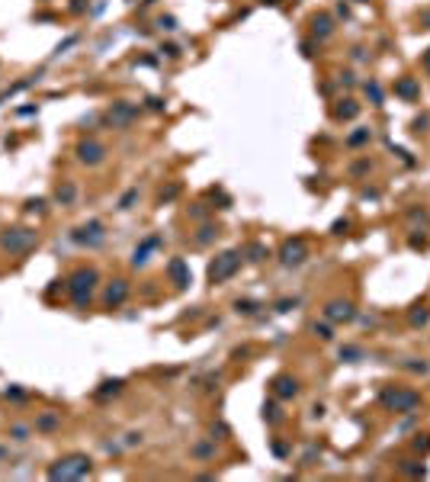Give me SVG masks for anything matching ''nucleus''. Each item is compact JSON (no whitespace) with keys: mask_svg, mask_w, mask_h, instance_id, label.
<instances>
[{"mask_svg":"<svg viewBox=\"0 0 430 482\" xmlns=\"http://www.w3.org/2000/svg\"><path fill=\"white\" fill-rule=\"evenodd\" d=\"M148 106H151V110H164V100H158V97H151V100H148Z\"/></svg>","mask_w":430,"mask_h":482,"instance_id":"58836bf2","label":"nucleus"},{"mask_svg":"<svg viewBox=\"0 0 430 482\" xmlns=\"http://www.w3.org/2000/svg\"><path fill=\"white\" fill-rule=\"evenodd\" d=\"M427 23H430V13H427Z\"/></svg>","mask_w":430,"mask_h":482,"instance_id":"79ce46f5","label":"nucleus"},{"mask_svg":"<svg viewBox=\"0 0 430 482\" xmlns=\"http://www.w3.org/2000/svg\"><path fill=\"white\" fill-rule=\"evenodd\" d=\"M158 26H160V29H176V20H174V17H160Z\"/></svg>","mask_w":430,"mask_h":482,"instance_id":"f704fd0d","label":"nucleus"},{"mask_svg":"<svg viewBox=\"0 0 430 482\" xmlns=\"http://www.w3.org/2000/svg\"><path fill=\"white\" fill-rule=\"evenodd\" d=\"M296 305H298V299H282V302H276V312H289Z\"/></svg>","mask_w":430,"mask_h":482,"instance_id":"473e14b6","label":"nucleus"},{"mask_svg":"<svg viewBox=\"0 0 430 482\" xmlns=\"http://www.w3.org/2000/svg\"><path fill=\"white\" fill-rule=\"evenodd\" d=\"M87 472H90V456H84V453L61 456L55 466H48V479H80Z\"/></svg>","mask_w":430,"mask_h":482,"instance_id":"f03ea898","label":"nucleus"},{"mask_svg":"<svg viewBox=\"0 0 430 482\" xmlns=\"http://www.w3.org/2000/svg\"><path fill=\"white\" fill-rule=\"evenodd\" d=\"M160 55H167V58H176V55H180V49H176V45H164V49H160Z\"/></svg>","mask_w":430,"mask_h":482,"instance_id":"c9c22d12","label":"nucleus"},{"mask_svg":"<svg viewBox=\"0 0 430 482\" xmlns=\"http://www.w3.org/2000/svg\"><path fill=\"white\" fill-rule=\"evenodd\" d=\"M424 68H427V71H430V52H427V55H424Z\"/></svg>","mask_w":430,"mask_h":482,"instance_id":"ea45409f","label":"nucleus"},{"mask_svg":"<svg viewBox=\"0 0 430 482\" xmlns=\"http://www.w3.org/2000/svg\"><path fill=\"white\" fill-rule=\"evenodd\" d=\"M96 270L94 267H80V270H74V277L68 280V293H71V299L78 309H84V305L90 302V296H94V289H96Z\"/></svg>","mask_w":430,"mask_h":482,"instance_id":"f257e3e1","label":"nucleus"},{"mask_svg":"<svg viewBox=\"0 0 430 482\" xmlns=\"http://www.w3.org/2000/svg\"><path fill=\"white\" fill-rule=\"evenodd\" d=\"M356 113H360V106L353 103V100H340V103L334 106V116H337V119H353Z\"/></svg>","mask_w":430,"mask_h":482,"instance_id":"f3484780","label":"nucleus"},{"mask_svg":"<svg viewBox=\"0 0 430 482\" xmlns=\"http://www.w3.org/2000/svg\"><path fill=\"white\" fill-rule=\"evenodd\" d=\"M248 254H250V261H264V257L270 254V251H266L264 244H250V251H248Z\"/></svg>","mask_w":430,"mask_h":482,"instance_id":"c85d7f7f","label":"nucleus"},{"mask_svg":"<svg viewBox=\"0 0 430 482\" xmlns=\"http://www.w3.org/2000/svg\"><path fill=\"white\" fill-rule=\"evenodd\" d=\"M78 158L84 161V164H100V161L106 158V148H103L100 142H94V139H90V142H80V145H78Z\"/></svg>","mask_w":430,"mask_h":482,"instance_id":"6e6552de","label":"nucleus"},{"mask_svg":"<svg viewBox=\"0 0 430 482\" xmlns=\"http://www.w3.org/2000/svg\"><path fill=\"white\" fill-rule=\"evenodd\" d=\"M366 94H370V100H372L376 106H382V87H379L376 81H370V84H366Z\"/></svg>","mask_w":430,"mask_h":482,"instance_id":"5701e85b","label":"nucleus"},{"mask_svg":"<svg viewBox=\"0 0 430 482\" xmlns=\"http://www.w3.org/2000/svg\"><path fill=\"white\" fill-rule=\"evenodd\" d=\"M71 241L74 244H84V248H96V244H103L106 241V228H103V222H87V225H80V228H74L71 232Z\"/></svg>","mask_w":430,"mask_h":482,"instance_id":"423d86ee","label":"nucleus"},{"mask_svg":"<svg viewBox=\"0 0 430 482\" xmlns=\"http://www.w3.org/2000/svg\"><path fill=\"white\" fill-rule=\"evenodd\" d=\"M398 94H402V97H408V100H414V97H418L420 94V87H418V81H414V78H404V81H398Z\"/></svg>","mask_w":430,"mask_h":482,"instance_id":"a211bd4d","label":"nucleus"},{"mask_svg":"<svg viewBox=\"0 0 430 482\" xmlns=\"http://www.w3.org/2000/svg\"><path fill=\"white\" fill-rule=\"evenodd\" d=\"M402 472H408V476H424V466H420V463H414V460H404L402 463Z\"/></svg>","mask_w":430,"mask_h":482,"instance_id":"b1692460","label":"nucleus"},{"mask_svg":"<svg viewBox=\"0 0 430 482\" xmlns=\"http://www.w3.org/2000/svg\"><path fill=\"white\" fill-rule=\"evenodd\" d=\"M312 331H314V334H318V338H321V341H331V338H334V334H331V328H328V325H324V321H321V325H318V321H314V325H312Z\"/></svg>","mask_w":430,"mask_h":482,"instance_id":"a878e982","label":"nucleus"},{"mask_svg":"<svg viewBox=\"0 0 430 482\" xmlns=\"http://www.w3.org/2000/svg\"><path fill=\"white\" fill-rule=\"evenodd\" d=\"M158 244H160V235H151V238H144V241L135 248V254H132V267H144V264H148V254L158 248Z\"/></svg>","mask_w":430,"mask_h":482,"instance_id":"ddd939ff","label":"nucleus"},{"mask_svg":"<svg viewBox=\"0 0 430 482\" xmlns=\"http://www.w3.org/2000/svg\"><path fill=\"white\" fill-rule=\"evenodd\" d=\"M273 395H276V399H296V395H298V382L292 376H276L273 379Z\"/></svg>","mask_w":430,"mask_h":482,"instance_id":"9b49d317","label":"nucleus"},{"mask_svg":"<svg viewBox=\"0 0 430 482\" xmlns=\"http://www.w3.org/2000/svg\"><path fill=\"white\" fill-rule=\"evenodd\" d=\"M26 434H29V427H13V437L16 440H26Z\"/></svg>","mask_w":430,"mask_h":482,"instance_id":"e433bc0d","label":"nucleus"},{"mask_svg":"<svg viewBox=\"0 0 430 482\" xmlns=\"http://www.w3.org/2000/svg\"><path fill=\"white\" fill-rule=\"evenodd\" d=\"M167 273H170L174 277V283L176 286H190V283H193V277H190V270H186V261H183V257H174L170 264H167Z\"/></svg>","mask_w":430,"mask_h":482,"instance_id":"f8f14e48","label":"nucleus"},{"mask_svg":"<svg viewBox=\"0 0 430 482\" xmlns=\"http://www.w3.org/2000/svg\"><path fill=\"white\" fill-rule=\"evenodd\" d=\"M176 193H180V187H176V183H174V187H167L164 190V193H160V203H167V200H174V196Z\"/></svg>","mask_w":430,"mask_h":482,"instance_id":"72a5a7b5","label":"nucleus"},{"mask_svg":"<svg viewBox=\"0 0 430 482\" xmlns=\"http://www.w3.org/2000/svg\"><path fill=\"white\" fill-rule=\"evenodd\" d=\"M36 427H39V431H52V427H58V415H55V411H48V415H42L39 421H36Z\"/></svg>","mask_w":430,"mask_h":482,"instance_id":"aec40b11","label":"nucleus"},{"mask_svg":"<svg viewBox=\"0 0 430 482\" xmlns=\"http://www.w3.org/2000/svg\"><path fill=\"white\" fill-rule=\"evenodd\" d=\"M238 267H241V251H225V254H218L209 264V280L212 283H225V280H232L238 273Z\"/></svg>","mask_w":430,"mask_h":482,"instance_id":"7ed1b4c3","label":"nucleus"},{"mask_svg":"<svg viewBox=\"0 0 430 482\" xmlns=\"http://www.w3.org/2000/svg\"><path fill=\"white\" fill-rule=\"evenodd\" d=\"M215 235H218V228H212V225H202V228H199V235H196V241H199V244H209V241L215 238Z\"/></svg>","mask_w":430,"mask_h":482,"instance_id":"412c9836","label":"nucleus"},{"mask_svg":"<svg viewBox=\"0 0 430 482\" xmlns=\"http://www.w3.org/2000/svg\"><path fill=\"white\" fill-rule=\"evenodd\" d=\"M340 360L356 363V360H363V350H360V347H353V344H347V347H340Z\"/></svg>","mask_w":430,"mask_h":482,"instance_id":"6ab92c4d","label":"nucleus"},{"mask_svg":"<svg viewBox=\"0 0 430 482\" xmlns=\"http://www.w3.org/2000/svg\"><path fill=\"white\" fill-rule=\"evenodd\" d=\"M4 456H6V450H4V447H0V460H4Z\"/></svg>","mask_w":430,"mask_h":482,"instance_id":"a19ab883","label":"nucleus"},{"mask_svg":"<svg viewBox=\"0 0 430 482\" xmlns=\"http://www.w3.org/2000/svg\"><path fill=\"white\" fill-rule=\"evenodd\" d=\"M135 200H138V190H128V193L119 200V209H132V206H135Z\"/></svg>","mask_w":430,"mask_h":482,"instance_id":"bb28decb","label":"nucleus"},{"mask_svg":"<svg viewBox=\"0 0 430 482\" xmlns=\"http://www.w3.org/2000/svg\"><path fill=\"white\" fill-rule=\"evenodd\" d=\"M36 241H39V232H32V228H10L0 238V248L10 251V254H26Z\"/></svg>","mask_w":430,"mask_h":482,"instance_id":"20e7f679","label":"nucleus"},{"mask_svg":"<svg viewBox=\"0 0 430 482\" xmlns=\"http://www.w3.org/2000/svg\"><path fill=\"white\" fill-rule=\"evenodd\" d=\"M119 389H122V379H106L103 386L96 389V395H110V392H119Z\"/></svg>","mask_w":430,"mask_h":482,"instance_id":"4be33fe9","label":"nucleus"},{"mask_svg":"<svg viewBox=\"0 0 430 482\" xmlns=\"http://www.w3.org/2000/svg\"><path fill=\"white\" fill-rule=\"evenodd\" d=\"M135 116H138V110H135V106H128V103H112V110H110L112 126H128Z\"/></svg>","mask_w":430,"mask_h":482,"instance_id":"4468645a","label":"nucleus"},{"mask_svg":"<svg viewBox=\"0 0 430 482\" xmlns=\"http://www.w3.org/2000/svg\"><path fill=\"white\" fill-rule=\"evenodd\" d=\"M264 418H266V421H280V411H276V405H264Z\"/></svg>","mask_w":430,"mask_h":482,"instance_id":"2f4dec72","label":"nucleus"},{"mask_svg":"<svg viewBox=\"0 0 430 482\" xmlns=\"http://www.w3.org/2000/svg\"><path fill=\"white\" fill-rule=\"evenodd\" d=\"M324 318L328 321H350L353 318V305L344 302V299H334V302L324 305Z\"/></svg>","mask_w":430,"mask_h":482,"instance_id":"9d476101","label":"nucleus"},{"mask_svg":"<svg viewBox=\"0 0 430 482\" xmlns=\"http://www.w3.org/2000/svg\"><path fill=\"white\" fill-rule=\"evenodd\" d=\"M430 321V309H420V312H411V325H427Z\"/></svg>","mask_w":430,"mask_h":482,"instance_id":"c756f323","label":"nucleus"},{"mask_svg":"<svg viewBox=\"0 0 430 482\" xmlns=\"http://www.w3.org/2000/svg\"><path fill=\"white\" fill-rule=\"evenodd\" d=\"M234 309H238V312H244V315H254L260 305H257V302H250V299H238V302H234Z\"/></svg>","mask_w":430,"mask_h":482,"instance_id":"393cba45","label":"nucleus"},{"mask_svg":"<svg viewBox=\"0 0 430 482\" xmlns=\"http://www.w3.org/2000/svg\"><path fill=\"white\" fill-rule=\"evenodd\" d=\"M126 296H128V283H126V280H112L110 286H106L103 302L110 305V309H119V305L126 302Z\"/></svg>","mask_w":430,"mask_h":482,"instance_id":"1a4fd4ad","label":"nucleus"},{"mask_svg":"<svg viewBox=\"0 0 430 482\" xmlns=\"http://www.w3.org/2000/svg\"><path fill=\"white\" fill-rule=\"evenodd\" d=\"M42 206H45L42 200H29V203H26V209H29V212H36V209H42Z\"/></svg>","mask_w":430,"mask_h":482,"instance_id":"4c0bfd02","label":"nucleus"},{"mask_svg":"<svg viewBox=\"0 0 430 482\" xmlns=\"http://www.w3.org/2000/svg\"><path fill=\"white\" fill-rule=\"evenodd\" d=\"M312 33L318 36V39H328V36L334 33V23H331V17H324V13H321V17H314V20H312Z\"/></svg>","mask_w":430,"mask_h":482,"instance_id":"2eb2a0df","label":"nucleus"},{"mask_svg":"<svg viewBox=\"0 0 430 482\" xmlns=\"http://www.w3.org/2000/svg\"><path fill=\"white\" fill-rule=\"evenodd\" d=\"M382 402L395 411H414L420 405V395L411 389H382Z\"/></svg>","mask_w":430,"mask_h":482,"instance_id":"39448f33","label":"nucleus"},{"mask_svg":"<svg viewBox=\"0 0 430 482\" xmlns=\"http://www.w3.org/2000/svg\"><path fill=\"white\" fill-rule=\"evenodd\" d=\"M305 254H308V251H305V241H302V238H296V241H286V244H282L280 261L286 264V267H298V264L305 261Z\"/></svg>","mask_w":430,"mask_h":482,"instance_id":"0eeeda50","label":"nucleus"},{"mask_svg":"<svg viewBox=\"0 0 430 482\" xmlns=\"http://www.w3.org/2000/svg\"><path fill=\"white\" fill-rule=\"evenodd\" d=\"M74 196H78V187H74L71 180H64V183H61V187H58L55 200H58L61 206H71V203H74Z\"/></svg>","mask_w":430,"mask_h":482,"instance_id":"dca6fc26","label":"nucleus"},{"mask_svg":"<svg viewBox=\"0 0 430 482\" xmlns=\"http://www.w3.org/2000/svg\"><path fill=\"white\" fill-rule=\"evenodd\" d=\"M414 450H418V453H427V450H430V434H418V440H414Z\"/></svg>","mask_w":430,"mask_h":482,"instance_id":"cd10ccee","label":"nucleus"},{"mask_svg":"<svg viewBox=\"0 0 430 482\" xmlns=\"http://www.w3.org/2000/svg\"><path fill=\"white\" fill-rule=\"evenodd\" d=\"M366 139H370V129H360V132H353L347 142H350V145H363Z\"/></svg>","mask_w":430,"mask_h":482,"instance_id":"7c9ffc66","label":"nucleus"}]
</instances>
